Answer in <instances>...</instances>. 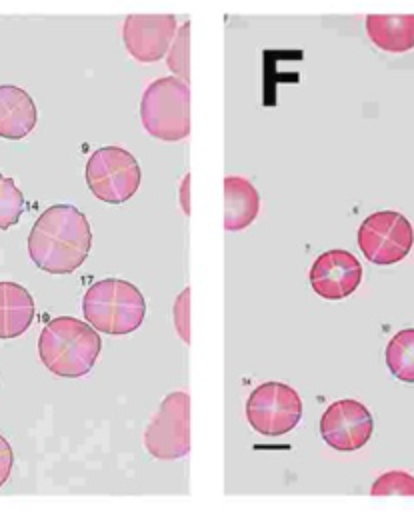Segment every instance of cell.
<instances>
[{"label":"cell","mask_w":414,"mask_h":512,"mask_svg":"<svg viewBox=\"0 0 414 512\" xmlns=\"http://www.w3.org/2000/svg\"><path fill=\"white\" fill-rule=\"evenodd\" d=\"M90 248V222L72 204L46 208L28 234V254L48 274H72L84 264Z\"/></svg>","instance_id":"6da1fadb"},{"label":"cell","mask_w":414,"mask_h":512,"mask_svg":"<svg viewBox=\"0 0 414 512\" xmlns=\"http://www.w3.org/2000/svg\"><path fill=\"white\" fill-rule=\"evenodd\" d=\"M102 350L98 330L74 316H56L40 332L38 356L60 378H80L92 370Z\"/></svg>","instance_id":"7a4b0ae2"},{"label":"cell","mask_w":414,"mask_h":512,"mask_svg":"<svg viewBox=\"0 0 414 512\" xmlns=\"http://www.w3.org/2000/svg\"><path fill=\"white\" fill-rule=\"evenodd\" d=\"M82 314L98 332L122 336L142 326L146 300L128 280L104 278L86 290L82 298Z\"/></svg>","instance_id":"3957f363"},{"label":"cell","mask_w":414,"mask_h":512,"mask_svg":"<svg viewBox=\"0 0 414 512\" xmlns=\"http://www.w3.org/2000/svg\"><path fill=\"white\" fill-rule=\"evenodd\" d=\"M144 130L162 142H180L190 134V88L176 76L152 80L140 100Z\"/></svg>","instance_id":"277c9868"},{"label":"cell","mask_w":414,"mask_h":512,"mask_svg":"<svg viewBox=\"0 0 414 512\" xmlns=\"http://www.w3.org/2000/svg\"><path fill=\"white\" fill-rule=\"evenodd\" d=\"M86 184L90 192L106 204L130 200L142 180L138 160L122 146H104L90 154L86 162Z\"/></svg>","instance_id":"5b68a950"},{"label":"cell","mask_w":414,"mask_h":512,"mask_svg":"<svg viewBox=\"0 0 414 512\" xmlns=\"http://www.w3.org/2000/svg\"><path fill=\"white\" fill-rule=\"evenodd\" d=\"M144 448L156 460H178L190 452V396L166 394L144 430Z\"/></svg>","instance_id":"8992f818"},{"label":"cell","mask_w":414,"mask_h":512,"mask_svg":"<svg viewBox=\"0 0 414 512\" xmlns=\"http://www.w3.org/2000/svg\"><path fill=\"white\" fill-rule=\"evenodd\" d=\"M356 238L360 252L372 264L390 266L410 254L414 246V228L404 214L380 210L364 218Z\"/></svg>","instance_id":"52a82bcc"},{"label":"cell","mask_w":414,"mask_h":512,"mask_svg":"<svg viewBox=\"0 0 414 512\" xmlns=\"http://www.w3.org/2000/svg\"><path fill=\"white\" fill-rule=\"evenodd\" d=\"M246 418L264 436H284L302 418V398L284 382H262L246 400Z\"/></svg>","instance_id":"ba28073f"},{"label":"cell","mask_w":414,"mask_h":512,"mask_svg":"<svg viewBox=\"0 0 414 512\" xmlns=\"http://www.w3.org/2000/svg\"><path fill=\"white\" fill-rule=\"evenodd\" d=\"M374 430L370 410L352 398L332 402L320 418L324 442L338 452H354L366 446Z\"/></svg>","instance_id":"9c48e42d"},{"label":"cell","mask_w":414,"mask_h":512,"mask_svg":"<svg viewBox=\"0 0 414 512\" xmlns=\"http://www.w3.org/2000/svg\"><path fill=\"white\" fill-rule=\"evenodd\" d=\"M176 30L178 22L172 14H132L122 22V40L134 60L152 64L166 56Z\"/></svg>","instance_id":"30bf717a"},{"label":"cell","mask_w":414,"mask_h":512,"mask_svg":"<svg viewBox=\"0 0 414 512\" xmlns=\"http://www.w3.org/2000/svg\"><path fill=\"white\" fill-rule=\"evenodd\" d=\"M308 280L320 298L342 300L360 286L362 264L352 252L332 248L316 256L310 266Z\"/></svg>","instance_id":"8fae6325"},{"label":"cell","mask_w":414,"mask_h":512,"mask_svg":"<svg viewBox=\"0 0 414 512\" xmlns=\"http://www.w3.org/2000/svg\"><path fill=\"white\" fill-rule=\"evenodd\" d=\"M36 120V104L26 90L12 84L0 86V138H26L34 130Z\"/></svg>","instance_id":"7c38bea8"},{"label":"cell","mask_w":414,"mask_h":512,"mask_svg":"<svg viewBox=\"0 0 414 512\" xmlns=\"http://www.w3.org/2000/svg\"><path fill=\"white\" fill-rule=\"evenodd\" d=\"M260 212V194L244 176L224 178V230L238 232L248 228Z\"/></svg>","instance_id":"4fadbf2b"},{"label":"cell","mask_w":414,"mask_h":512,"mask_svg":"<svg viewBox=\"0 0 414 512\" xmlns=\"http://www.w3.org/2000/svg\"><path fill=\"white\" fill-rule=\"evenodd\" d=\"M34 320V300L16 282H0V338L22 336Z\"/></svg>","instance_id":"5bb4252c"},{"label":"cell","mask_w":414,"mask_h":512,"mask_svg":"<svg viewBox=\"0 0 414 512\" xmlns=\"http://www.w3.org/2000/svg\"><path fill=\"white\" fill-rule=\"evenodd\" d=\"M366 32L372 44L384 52H408L414 48V14H370L366 16Z\"/></svg>","instance_id":"9a60e30c"},{"label":"cell","mask_w":414,"mask_h":512,"mask_svg":"<svg viewBox=\"0 0 414 512\" xmlns=\"http://www.w3.org/2000/svg\"><path fill=\"white\" fill-rule=\"evenodd\" d=\"M386 366L394 378L414 384V328H404L390 338Z\"/></svg>","instance_id":"2e32d148"},{"label":"cell","mask_w":414,"mask_h":512,"mask_svg":"<svg viewBox=\"0 0 414 512\" xmlns=\"http://www.w3.org/2000/svg\"><path fill=\"white\" fill-rule=\"evenodd\" d=\"M166 66L172 76L184 82L190 80V22L178 26L176 36L166 52Z\"/></svg>","instance_id":"e0dca14e"},{"label":"cell","mask_w":414,"mask_h":512,"mask_svg":"<svg viewBox=\"0 0 414 512\" xmlns=\"http://www.w3.org/2000/svg\"><path fill=\"white\" fill-rule=\"evenodd\" d=\"M24 212V196L16 182L0 174V230L14 226Z\"/></svg>","instance_id":"ac0fdd59"},{"label":"cell","mask_w":414,"mask_h":512,"mask_svg":"<svg viewBox=\"0 0 414 512\" xmlns=\"http://www.w3.org/2000/svg\"><path fill=\"white\" fill-rule=\"evenodd\" d=\"M372 496H414V476L404 470H390L378 476L370 488Z\"/></svg>","instance_id":"d6986e66"},{"label":"cell","mask_w":414,"mask_h":512,"mask_svg":"<svg viewBox=\"0 0 414 512\" xmlns=\"http://www.w3.org/2000/svg\"><path fill=\"white\" fill-rule=\"evenodd\" d=\"M172 318H174V328L178 336L182 338L184 344L190 342V290L184 288L172 306Z\"/></svg>","instance_id":"ffe728a7"},{"label":"cell","mask_w":414,"mask_h":512,"mask_svg":"<svg viewBox=\"0 0 414 512\" xmlns=\"http://www.w3.org/2000/svg\"><path fill=\"white\" fill-rule=\"evenodd\" d=\"M12 464H14L12 446H10L8 440L0 434V486L8 480V476H10V472H12Z\"/></svg>","instance_id":"44dd1931"},{"label":"cell","mask_w":414,"mask_h":512,"mask_svg":"<svg viewBox=\"0 0 414 512\" xmlns=\"http://www.w3.org/2000/svg\"><path fill=\"white\" fill-rule=\"evenodd\" d=\"M180 204H182L184 214H190V174H186L182 178V184H180Z\"/></svg>","instance_id":"7402d4cb"}]
</instances>
